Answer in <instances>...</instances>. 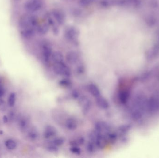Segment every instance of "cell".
Segmentation results:
<instances>
[{"mask_svg": "<svg viewBox=\"0 0 159 158\" xmlns=\"http://www.w3.org/2000/svg\"><path fill=\"white\" fill-rule=\"evenodd\" d=\"M5 91H4V88L2 85L1 84H0V97H2L4 95Z\"/></svg>", "mask_w": 159, "mask_h": 158, "instance_id": "cell-24", "label": "cell"}, {"mask_svg": "<svg viewBox=\"0 0 159 158\" xmlns=\"http://www.w3.org/2000/svg\"><path fill=\"white\" fill-rule=\"evenodd\" d=\"M21 34L22 36L24 38L29 39L34 36V34H35V30L33 28L24 29L21 31Z\"/></svg>", "mask_w": 159, "mask_h": 158, "instance_id": "cell-11", "label": "cell"}, {"mask_svg": "<svg viewBox=\"0 0 159 158\" xmlns=\"http://www.w3.org/2000/svg\"><path fill=\"white\" fill-rule=\"evenodd\" d=\"M19 126L22 131L25 130L28 126V122L27 119L24 118H21L19 121Z\"/></svg>", "mask_w": 159, "mask_h": 158, "instance_id": "cell-18", "label": "cell"}, {"mask_svg": "<svg viewBox=\"0 0 159 158\" xmlns=\"http://www.w3.org/2000/svg\"><path fill=\"white\" fill-rule=\"evenodd\" d=\"M65 126L67 129L70 130H76L77 127L76 121L74 118L68 119L66 122Z\"/></svg>", "mask_w": 159, "mask_h": 158, "instance_id": "cell-12", "label": "cell"}, {"mask_svg": "<svg viewBox=\"0 0 159 158\" xmlns=\"http://www.w3.org/2000/svg\"><path fill=\"white\" fill-rule=\"evenodd\" d=\"M54 70L59 75L63 77H68L71 76L70 69L63 61L54 63Z\"/></svg>", "mask_w": 159, "mask_h": 158, "instance_id": "cell-1", "label": "cell"}, {"mask_svg": "<svg viewBox=\"0 0 159 158\" xmlns=\"http://www.w3.org/2000/svg\"><path fill=\"white\" fill-rule=\"evenodd\" d=\"M16 100V95L14 93H12L10 94L8 100V103L10 107H13L15 104Z\"/></svg>", "mask_w": 159, "mask_h": 158, "instance_id": "cell-19", "label": "cell"}, {"mask_svg": "<svg viewBox=\"0 0 159 158\" xmlns=\"http://www.w3.org/2000/svg\"><path fill=\"white\" fill-rule=\"evenodd\" d=\"M28 136L30 140L35 141L38 138V132L36 129L32 128L28 132Z\"/></svg>", "mask_w": 159, "mask_h": 158, "instance_id": "cell-14", "label": "cell"}, {"mask_svg": "<svg viewBox=\"0 0 159 158\" xmlns=\"http://www.w3.org/2000/svg\"><path fill=\"white\" fill-rule=\"evenodd\" d=\"M67 59L68 61L70 64H76L78 62L79 58V55L75 51H71L69 52L67 56Z\"/></svg>", "mask_w": 159, "mask_h": 158, "instance_id": "cell-9", "label": "cell"}, {"mask_svg": "<svg viewBox=\"0 0 159 158\" xmlns=\"http://www.w3.org/2000/svg\"><path fill=\"white\" fill-rule=\"evenodd\" d=\"M64 142V139L60 137H59V138H56L53 139L51 143L58 147L61 146L62 144H63Z\"/></svg>", "mask_w": 159, "mask_h": 158, "instance_id": "cell-20", "label": "cell"}, {"mask_svg": "<svg viewBox=\"0 0 159 158\" xmlns=\"http://www.w3.org/2000/svg\"><path fill=\"white\" fill-rule=\"evenodd\" d=\"M51 58L54 63L63 61V55L60 52L58 51H56L53 53L51 56Z\"/></svg>", "mask_w": 159, "mask_h": 158, "instance_id": "cell-13", "label": "cell"}, {"mask_svg": "<svg viewBox=\"0 0 159 158\" xmlns=\"http://www.w3.org/2000/svg\"><path fill=\"white\" fill-rule=\"evenodd\" d=\"M5 145L7 149L10 150L14 149L17 147V144L15 143V141L11 139L7 140L5 142Z\"/></svg>", "mask_w": 159, "mask_h": 158, "instance_id": "cell-17", "label": "cell"}, {"mask_svg": "<svg viewBox=\"0 0 159 158\" xmlns=\"http://www.w3.org/2000/svg\"><path fill=\"white\" fill-rule=\"evenodd\" d=\"M56 129L51 126H48L44 130L43 136L44 138L48 139L55 137L57 134Z\"/></svg>", "mask_w": 159, "mask_h": 158, "instance_id": "cell-4", "label": "cell"}, {"mask_svg": "<svg viewBox=\"0 0 159 158\" xmlns=\"http://www.w3.org/2000/svg\"><path fill=\"white\" fill-rule=\"evenodd\" d=\"M93 1H92V0H81L82 3H84V5H87V4H88V3Z\"/></svg>", "mask_w": 159, "mask_h": 158, "instance_id": "cell-25", "label": "cell"}, {"mask_svg": "<svg viewBox=\"0 0 159 158\" xmlns=\"http://www.w3.org/2000/svg\"><path fill=\"white\" fill-rule=\"evenodd\" d=\"M3 121L5 123L8 122V118L6 115H4L3 117Z\"/></svg>", "mask_w": 159, "mask_h": 158, "instance_id": "cell-26", "label": "cell"}, {"mask_svg": "<svg viewBox=\"0 0 159 158\" xmlns=\"http://www.w3.org/2000/svg\"><path fill=\"white\" fill-rule=\"evenodd\" d=\"M6 110V105L5 102L2 99H0V111H5Z\"/></svg>", "mask_w": 159, "mask_h": 158, "instance_id": "cell-23", "label": "cell"}, {"mask_svg": "<svg viewBox=\"0 0 159 158\" xmlns=\"http://www.w3.org/2000/svg\"><path fill=\"white\" fill-rule=\"evenodd\" d=\"M66 38L70 41H76L78 37V32L74 28H69L66 31Z\"/></svg>", "mask_w": 159, "mask_h": 158, "instance_id": "cell-5", "label": "cell"}, {"mask_svg": "<svg viewBox=\"0 0 159 158\" xmlns=\"http://www.w3.org/2000/svg\"><path fill=\"white\" fill-rule=\"evenodd\" d=\"M48 31V27L46 25H42L38 28V31L41 34H44Z\"/></svg>", "mask_w": 159, "mask_h": 158, "instance_id": "cell-21", "label": "cell"}, {"mask_svg": "<svg viewBox=\"0 0 159 158\" xmlns=\"http://www.w3.org/2000/svg\"><path fill=\"white\" fill-rule=\"evenodd\" d=\"M80 103H81L84 112H87L90 110L91 106V103L90 100L84 96L80 97Z\"/></svg>", "mask_w": 159, "mask_h": 158, "instance_id": "cell-7", "label": "cell"}, {"mask_svg": "<svg viewBox=\"0 0 159 158\" xmlns=\"http://www.w3.org/2000/svg\"><path fill=\"white\" fill-rule=\"evenodd\" d=\"M0 84H1V80H0Z\"/></svg>", "mask_w": 159, "mask_h": 158, "instance_id": "cell-27", "label": "cell"}, {"mask_svg": "<svg viewBox=\"0 0 159 158\" xmlns=\"http://www.w3.org/2000/svg\"><path fill=\"white\" fill-rule=\"evenodd\" d=\"M88 89L91 94L95 97V99L102 96L98 87L93 83H91L88 85Z\"/></svg>", "mask_w": 159, "mask_h": 158, "instance_id": "cell-6", "label": "cell"}, {"mask_svg": "<svg viewBox=\"0 0 159 158\" xmlns=\"http://www.w3.org/2000/svg\"><path fill=\"white\" fill-rule=\"evenodd\" d=\"M59 84L62 87L67 88L71 86L72 82L68 79V77H65L60 80Z\"/></svg>", "mask_w": 159, "mask_h": 158, "instance_id": "cell-15", "label": "cell"}, {"mask_svg": "<svg viewBox=\"0 0 159 158\" xmlns=\"http://www.w3.org/2000/svg\"><path fill=\"white\" fill-rule=\"evenodd\" d=\"M54 16H55L57 21H58L60 22V24L63 23V22L64 21V15L60 13V12L58 11L54 12Z\"/></svg>", "mask_w": 159, "mask_h": 158, "instance_id": "cell-16", "label": "cell"}, {"mask_svg": "<svg viewBox=\"0 0 159 158\" xmlns=\"http://www.w3.org/2000/svg\"><path fill=\"white\" fill-rule=\"evenodd\" d=\"M70 150L73 153L76 154H80L81 152V149L77 146H72Z\"/></svg>", "mask_w": 159, "mask_h": 158, "instance_id": "cell-22", "label": "cell"}, {"mask_svg": "<svg viewBox=\"0 0 159 158\" xmlns=\"http://www.w3.org/2000/svg\"><path fill=\"white\" fill-rule=\"evenodd\" d=\"M42 7V3L40 0H29L24 5V8L27 10L35 12L39 10Z\"/></svg>", "mask_w": 159, "mask_h": 158, "instance_id": "cell-3", "label": "cell"}, {"mask_svg": "<svg viewBox=\"0 0 159 158\" xmlns=\"http://www.w3.org/2000/svg\"><path fill=\"white\" fill-rule=\"evenodd\" d=\"M20 24L21 28L23 29L33 28L37 25V19L34 16L26 15L21 18Z\"/></svg>", "mask_w": 159, "mask_h": 158, "instance_id": "cell-2", "label": "cell"}, {"mask_svg": "<svg viewBox=\"0 0 159 158\" xmlns=\"http://www.w3.org/2000/svg\"><path fill=\"white\" fill-rule=\"evenodd\" d=\"M96 102L99 107L103 109H107L109 107L108 101L103 96L96 98Z\"/></svg>", "mask_w": 159, "mask_h": 158, "instance_id": "cell-10", "label": "cell"}, {"mask_svg": "<svg viewBox=\"0 0 159 158\" xmlns=\"http://www.w3.org/2000/svg\"><path fill=\"white\" fill-rule=\"evenodd\" d=\"M42 54L46 62H49V58L51 56V49L50 47L47 45H44L42 47Z\"/></svg>", "mask_w": 159, "mask_h": 158, "instance_id": "cell-8", "label": "cell"}]
</instances>
